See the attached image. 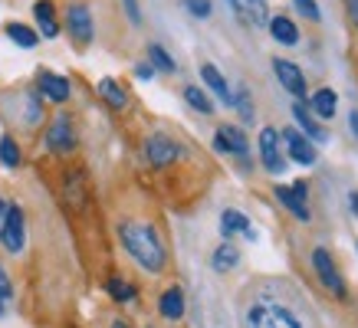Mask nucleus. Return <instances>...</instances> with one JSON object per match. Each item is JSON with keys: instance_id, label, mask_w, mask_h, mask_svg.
<instances>
[{"instance_id": "a19ab883", "label": "nucleus", "mask_w": 358, "mask_h": 328, "mask_svg": "<svg viewBox=\"0 0 358 328\" xmlns=\"http://www.w3.org/2000/svg\"><path fill=\"white\" fill-rule=\"evenodd\" d=\"M0 315H3V302H0Z\"/></svg>"}, {"instance_id": "1a4fd4ad", "label": "nucleus", "mask_w": 358, "mask_h": 328, "mask_svg": "<svg viewBox=\"0 0 358 328\" xmlns=\"http://www.w3.org/2000/svg\"><path fill=\"white\" fill-rule=\"evenodd\" d=\"M273 76H276V82H280L293 98H306V92H309V79H306V73H303V66L299 63L276 56V59H273Z\"/></svg>"}, {"instance_id": "f704fd0d", "label": "nucleus", "mask_w": 358, "mask_h": 328, "mask_svg": "<svg viewBox=\"0 0 358 328\" xmlns=\"http://www.w3.org/2000/svg\"><path fill=\"white\" fill-rule=\"evenodd\" d=\"M135 76H138L141 82H148V79H155L152 63H148V59H145V63H135Z\"/></svg>"}, {"instance_id": "4468645a", "label": "nucleus", "mask_w": 358, "mask_h": 328, "mask_svg": "<svg viewBox=\"0 0 358 328\" xmlns=\"http://www.w3.org/2000/svg\"><path fill=\"white\" fill-rule=\"evenodd\" d=\"M293 119H296V128L303 131L309 142H329V131L322 128V121L309 112L306 98H296V102H293Z\"/></svg>"}, {"instance_id": "20e7f679", "label": "nucleus", "mask_w": 358, "mask_h": 328, "mask_svg": "<svg viewBox=\"0 0 358 328\" xmlns=\"http://www.w3.org/2000/svg\"><path fill=\"white\" fill-rule=\"evenodd\" d=\"M313 273H315V279L322 283V289H329L336 299H345L348 295V285H345V279H342V273H338L336 256H332L326 246H315L313 250Z\"/></svg>"}, {"instance_id": "9d476101", "label": "nucleus", "mask_w": 358, "mask_h": 328, "mask_svg": "<svg viewBox=\"0 0 358 328\" xmlns=\"http://www.w3.org/2000/svg\"><path fill=\"white\" fill-rule=\"evenodd\" d=\"M36 92L43 98H50L53 105H63L73 96V82L63 73H53V69H36Z\"/></svg>"}, {"instance_id": "b1692460", "label": "nucleus", "mask_w": 358, "mask_h": 328, "mask_svg": "<svg viewBox=\"0 0 358 328\" xmlns=\"http://www.w3.org/2000/svg\"><path fill=\"white\" fill-rule=\"evenodd\" d=\"M243 17H247V27H257L263 30L270 23V0H243Z\"/></svg>"}, {"instance_id": "ddd939ff", "label": "nucleus", "mask_w": 358, "mask_h": 328, "mask_svg": "<svg viewBox=\"0 0 358 328\" xmlns=\"http://www.w3.org/2000/svg\"><path fill=\"white\" fill-rule=\"evenodd\" d=\"M33 20H36L40 40H56V36L63 33V23H59V17H56L53 0H36V3H33Z\"/></svg>"}, {"instance_id": "412c9836", "label": "nucleus", "mask_w": 358, "mask_h": 328, "mask_svg": "<svg viewBox=\"0 0 358 328\" xmlns=\"http://www.w3.org/2000/svg\"><path fill=\"white\" fill-rule=\"evenodd\" d=\"M99 96H102V102L109 105V109H115V112H122L125 105H129V92L122 89V82L119 79H112V76H106V79H99Z\"/></svg>"}, {"instance_id": "c9c22d12", "label": "nucleus", "mask_w": 358, "mask_h": 328, "mask_svg": "<svg viewBox=\"0 0 358 328\" xmlns=\"http://www.w3.org/2000/svg\"><path fill=\"white\" fill-rule=\"evenodd\" d=\"M230 10H234V17H237L240 23H247V17H243V0H227Z\"/></svg>"}, {"instance_id": "2eb2a0df", "label": "nucleus", "mask_w": 358, "mask_h": 328, "mask_svg": "<svg viewBox=\"0 0 358 328\" xmlns=\"http://www.w3.org/2000/svg\"><path fill=\"white\" fill-rule=\"evenodd\" d=\"M306 105H309V112H313L315 119H336V112H338V92L332 86L315 89L313 96L306 98Z\"/></svg>"}, {"instance_id": "a878e982", "label": "nucleus", "mask_w": 358, "mask_h": 328, "mask_svg": "<svg viewBox=\"0 0 358 328\" xmlns=\"http://www.w3.org/2000/svg\"><path fill=\"white\" fill-rule=\"evenodd\" d=\"M0 164H3L7 171H17L23 164V151L13 135H0Z\"/></svg>"}, {"instance_id": "2f4dec72", "label": "nucleus", "mask_w": 358, "mask_h": 328, "mask_svg": "<svg viewBox=\"0 0 358 328\" xmlns=\"http://www.w3.org/2000/svg\"><path fill=\"white\" fill-rule=\"evenodd\" d=\"M13 299V283H10V276L3 273V266H0V302H10Z\"/></svg>"}, {"instance_id": "f3484780", "label": "nucleus", "mask_w": 358, "mask_h": 328, "mask_svg": "<svg viewBox=\"0 0 358 328\" xmlns=\"http://www.w3.org/2000/svg\"><path fill=\"white\" fill-rule=\"evenodd\" d=\"M185 289L181 285H171V289H164L162 295H158V312H162V318H168V322H181L185 318Z\"/></svg>"}, {"instance_id": "a211bd4d", "label": "nucleus", "mask_w": 358, "mask_h": 328, "mask_svg": "<svg viewBox=\"0 0 358 328\" xmlns=\"http://www.w3.org/2000/svg\"><path fill=\"white\" fill-rule=\"evenodd\" d=\"M266 30H270V36L280 46H296V43H299V27H296V20H289L286 13H276V17H270Z\"/></svg>"}, {"instance_id": "5701e85b", "label": "nucleus", "mask_w": 358, "mask_h": 328, "mask_svg": "<svg viewBox=\"0 0 358 328\" xmlns=\"http://www.w3.org/2000/svg\"><path fill=\"white\" fill-rule=\"evenodd\" d=\"M145 56H148V63H152L155 73H164V76H171V73H178V63H174V56L168 53V50H164L162 43H148Z\"/></svg>"}, {"instance_id": "4c0bfd02", "label": "nucleus", "mask_w": 358, "mask_h": 328, "mask_svg": "<svg viewBox=\"0 0 358 328\" xmlns=\"http://www.w3.org/2000/svg\"><path fill=\"white\" fill-rule=\"evenodd\" d=\"M348 207H352V214L358 217V191H352V194H348Z\"/></svg>"}, {"instance_id": "4be33fe9", "label": "nucleus", "mask_w": 358, "mask_h": 328, "mask_svg": "<svg viewBox=\"0 0 358 328\" xmlns=\"http://www.w3.org/2000/svg\"><path fill=\"white\" fill-rule=\"evenodd\" d=\"M237 266H240V250H237V243L224 240L217 250L210 253V269H214V273H230V269H237Z\"/></svg>"}, {"instance_id": "58836bf2", "label": "nucleus", "mask_w": 358, "mask_h": 328, "mask_svg": "<svg viewBox=\"0 0 358 328\" xmlns=\"http://www.w3.org/2000/svg\"><path fill=\"white\" fill-rule=\"evenodd\" d=\"M3 214H7V204H3V197H0V220H3Z\"/></svg>"}, {"instance_id": "e433bc0d", "label": "nucleus", "mask_w": 358, "mask_h": 328, "mask_svg": "<svg viewBox=\"0 0 358 328\" xmlns=\"http://www.w3.org/2000/svg\"><path fill=\"white\" fill-rule=\"evenodd\" d=\"M348 128H352V135L358 138V109H352L348 112Z\"/></svg>"}, {"instance_id": "393cba45", "label": "nucleus", "mask_w": 358, "mask_h": 328, "mask_svg": "<svg viewBox=\"0 0 358 328\" xmlns=\"http://www.w3.org/2000/svg\"><path fill=\"white\" fill-rule=\"evenodd\" d=\"M106 292H109L119 306H125V302H135V299H138V285L125 283L122 276H109V279H106Z\"/></svg>"}, {"instance_id": "bb28decb", "label": "nucleus", "mask_w": 358, "mask_h": 328, "mask_svg": "<svg viewBox=\"0 0 358 328\" xmlns=\"http://www.w3.org/2000/svg\"><path fill=\"white\" fill-rule=\"evenodd\" d=\"M181 96H185V102L197 112V115H214V98L207 96L201 86H185V92H181Z\"/></svg>"}, {"instance_id": "0eeeda50", "label": "nucleus", "mask_w": 358, "mask_h": 328, "mask_svg": "<svg viewBox=\"0 0 358 328\" xmlns=\"http://www.w3.org/2000/svg\"><path fill=\"white\" fill-rule=\"evenodd\" d=\"M260 161H263V171L273 174V177L282 174V171L289 167L286 154H282V138H280V131L273 128V125L260 128Z\"/></svg>"}, {"instance_id": "473e14b6", "label": "nucleus", "mask_w": 358, "mask_h": 328, "mask_svg": "<svg viewBox=\"0 0 358 328\" xmlns=\"http://www.w3.org/2000/svg\"><path fill=\"white\" fill-rule=\"evenodd\" d=\"M122 7H125V17H129L135 27H141V10H138V0H122Z\"/></svg>"}, {"instance_id": "72a5a7b5", "label": "nucleus", "mask_w": 358, "mask_h": 328, "mask_svg": "<svg viewBox=\"0 0 358 328\" xmlns=\"http://www.w3.org/2000/svg\"><path fill=\"white\" fill-rule=\"evenodd\" d=\"M342 7H345L348 23H352V27H355V33H358V0H342Z\"/></svg>"}, {"instance_id": "6e6552de", "label": "nucleus", "mask_w": 358, "mask_h": 328, "mask_svg": "<svg viewBox=\"0 0 358 328\" xmlns=\"http://www.w3.org/2000/svg\"><path fill=\"white\" fill-rule=\"evenodd\" d=\"M282 144H286V161L289 164H299V167H313L319 161V151H315V142H309L299 128H282L280 131Z\"/></svg>"}, {"instance_id": "9b49d317", "label": "nucleus", "mask_w": 358, "mask_h": 328, "mask_svg": "<svg viewBox=\"0 0 358 328\" xmlns=\"http://www.w3.org/2000/svg\"><path fill=\"white\" fill-rule=\"evenodd\" d=\"M220 237H224V240L243 237L247 243H257V240H260V233H257V227H253L247 214H243V210H237V207L220 210Z\"/></svg>"}, {"instance_id": "f257e3e1", "label": "nucleus", "mask_w": 358, "mask_h": 328, "mask_svg": "<svg viewBox=\"0 0 358 328\" xmlns=\"http://www.w3.org/2000/svg\"><path fill=\"white\" fill-rule=\"evenodd\" d=\"M119 243L125 246V253L138 262L145 273H152V276L164 273V266H168V250H164L162 233H158L152 223H145V220H122Z\"/></svg>"}, {"instance_id": "aec40b11", "label": "nucleus", "mask_w": 358, "mask_h": 328, "mask_svg": "<svg viewBox=\"0 0 358 328\" xmlns=\"http://www.w3.org/2000/svg\"><path fill=\"white\" fill-rule=\"evenodd\" d=\"M273 194H276V200H280L282 207L289 210L296 220H303V223L309 220V204H306V197H299L289 184H276V191H273Z\"/></svg>"}, {"instance_id": "7c9ffc66", "label": "nucleus", "mask_w": 358, "mask_h": 328, "mask_svg": "<svg viewBox=\"0 0 358 328\" xmlns=\"http://www.w3.org/2000/svg\"><path fill=\"white\" fill-rule=\"evenodd\" d=\"M293 7L303 13L309 23H322V10H319V3H315V0H293Z\"/></svg>"}, {"instance_id": "dca6fc26", "label": "nucleus", "mask_w": 358, "mask_h": 328, "mask_svg": "<svg viewBox=\"0 0 358 328\" xmlns=\"http://www.w3.org/2000/svg\"><path fill=\"white\" fill-rule=\"evenodd\" d=\"M201 82H204V86L210 89V92H214L220 102H224V105H234V89H230L227 76H224V73H220L214 63H204V66H201Z\"/></svg>"}, {"instance_id": "423d86ee", "label": "nucleus", "mask_w": 358, "mask_h": 328, "mask_svg": "<svg viewBox=\"0 0 358 328\" xmlns=\"http://www.w3.org/2000/svg\"><path fill=\"white\" fill-rule=\"evenodd\" d=\"M66 33L76 46H89L96 40V20H92V10L86 3H69L66 7Z\"/></svg>"}, {"instance_id": "f8f14e48", "label": "nucleus", "mask_w": 358, "mask_h": 328, "mask_svg": "<svg viewBox=\"0 0 358 328\" xmlns=\"http://www.w3.org/2000/svg\"><path fill=\"white\" fill-rule=\"evenodd\" d=\"M214 148H217L220 154L247 158L250 138H247V131L240 128V125H230V121H224V125H217V131H214Z\"/></svg>"}, {"instance_id": "ea45409f", "label": "nucleus", "mask_w": 358, "mask_h": 328, "mask_svg": "<svg viewBox=\"0 0 358 328\" xmlns=\"http://www.w3.org/2000/svg\"><path fill=\"white\" fill-rule=\"evenodd\" d=\"M112 328H129V322H112Z\"/></svg>"}, {"instance_id": "c85d7f7f", "label": "nucleus", "mask_w": 358, "mask_h": 328, "mask_svg": "<svg viewBox=\"0 0 358 328\" xmlns=\"http://www.w3.org/2000/svg\"><path fill=\"white\" fill-rule=\"evenodd\" d=\"M234 109L240 112V119H243V121H253V119H257V109H253V96H250L247 86H237V89H234Z\"/></svg>"}, {"instance_id": "c756f323", "label": "nucleus", "mask_w": 358, "mask_h": 328, "mask_svg": "<svg viewBox=\"0 0 358 328\" xmlns=\"http://www.w3.org/2000/svg\"><path fill=\"white\" fill-rule=\"evenodd\" d=\"M181 7H185L194 20H207V17L214 13V3H210V0H181Z\"/></svg>"}, {"instance_id": "7ed1b4c3", "label": "nucleus", "mask_w": 358, "mask_h": 328, "mask_svg": "<svg viewBox=\"0 0 358 328\" xmlns=\"http://www.w3.org/2000/svg\"><path fill=\"white\" fill-rule=\"evenodd\" d=\"M185 158V148L178 144V138H171V135H164V131H155V135H148L145 138V161L152 164V167H171V164H178Z\"/></svg>"}, {"instance_id": "6ab92c4d", "label": "nucleus", "mask_w": 358, "mask_h": 328, "mask_svg": "<svg viewBox=\"0 0 358 328\" xmlns=\"http://www.w3.org/2000/svg\"><path fill=\"white\" fill-rule=\"evenodd\" d=\"M3 33H7V40H10L13 46H20V50H36V46H40V33L20 20L3 23Z\"/></svg>"}, {"instance_id": "39448f33", "label": "nucleus", "mask_w": 358, "mask_h": 328, "mask_svg": "<svg viewBox=\"0 0 358 328\" xmlns=\"http://www.w3.org/2000/svg\"><path fill=\"white\" fill-rule=\"evenodd\" d=\"M0 243L13 256L23 253V246H27V217H23L20 204H7V214L0 220Z\"/></svg>"}, {"instance_id": "f03ea898", "label": "nucleus", "mask_w": 358, "mask_h": 328, "mask_svg": "<svg viewBox=\"0 0 358 328\" xmlns=\"http://www.w3.org/2000/svg\"><path fill=\"white\" fill-rule=\"evenodd\" d=\"M43 144H46V151H53V154H73L79 148L76 125H73V119H69L66 112H59V115L46 125Z\"/></svg>"}, {"instance_id": "cd10ccee", "label": "nucleus", "mask_w": 358, "mask_h": 328, "mask_svg": "<svg viewBox=\"0 0 358 328\" xmlns=\"http://www.w3.org/2000/svg\"><path fill=\"white\" fill-rule=\"evenodd\" d=\"M266 315H270V325L273 328H306L286 306H270V308H266Z\"/></svg>"}]
</instances>
